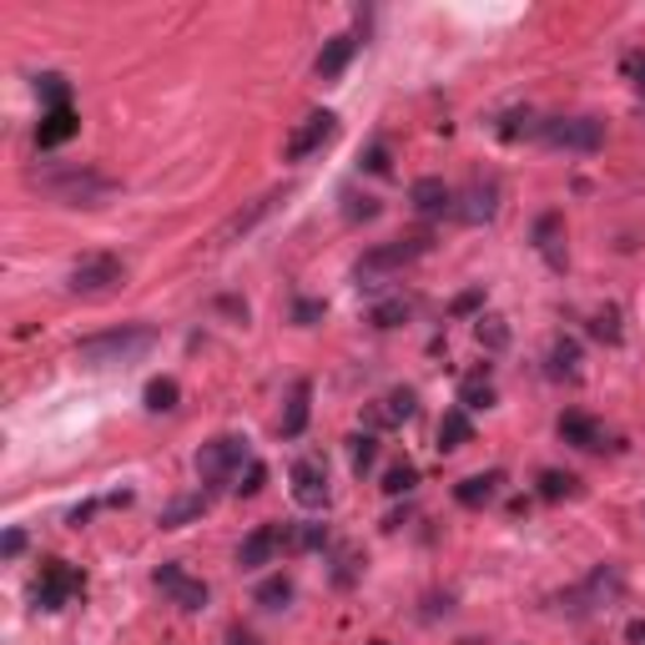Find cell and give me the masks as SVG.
I'll list each match as a JSON object with an SVG mask.
<instances>
[{
  "instance_id": "obj_12",
  "label": "cell",
  "mask_w": 645,
  "mask_h": 645,
  "mask_svg": "<svg viewBox=\"0 0 645 645\" xmlns=\"http://www.w3.org/2000/svg\"><path fill=\"white\" fill-rule=\"evenodd\" d=\"M414 414H419V394L398 383V389H389L383 398H373V404L363 408V423H369V434L373 429H404Z\"/></svg>"
},
{
  "instance_id": "obj_8",
  "label": "cell",
  "mask_w": 645,
  "mask_h": 645,
  "mask_svg": "<svg viewBox=\"0 0 645 645\" xmlns=\"http://www.w3.org/2000/svg\"><path fill=\"white\" fill-rule=\"evenodd\" d=\"M81 590H86V575H81L76 565L46 560V565H40V580L31 585V600H36V610H67Z\"/></svg>"
},
{
  "instance_id": "obj_4",
  "label": "cell",
  "mask_w": 645,
  "mask_h": 645,
  "mask_svg": "<svg viewBox=\"0 0 645 645\" xmlns=\"http://www.w3.org/2000/svg\"><path fill=\"white\" fill-rule=\"evenodd\" d=\"M242 464H252L248 439L242 434H217V439H207V444L198 449V479L207 489L232 485V479L242 475Z\"/></svg>"
},
{
  "instance_id": "obj_29",
  "label": "cell",
  "mask_w": 645,
  "mask_h": 645,
  "mask_svg": "<svg viewBox=\"0 0 645 645\" xmlns=\"http://www.w3.org/2000/svg\"><path fill=\"white\" fill-rule=\"evenodd\" d=\"M414 485H419V464H414V459L389 464V475H383V494H389V500H398V494H414Z\"/></svg>"
},
{
  "instance_id": "obj_31",
  "label": "cell",
  "mask_w": 645,
  "mask_h": 645,
  "mask_svg": "<svg viewBox=\"0 0 645 645\" xmlns=\"http://www.w3.org/2000/svg\"><path fill=\"white\" fill-rule=\"evenodd\" d=\"M348 464H354V475L363 479L379 464V434H354L348 439Z\"/></svg>"
},
{
  "instance_id": "obj_47",
  "label": "cell",
  "mask_w": 645,
  "mask_h": 645,
  "mask_svg": "<svg viewBox=\"0 0 645 645\" xmlns=\"http://www.w3.org/2000/svg\"><path fill=\"white\" fill-rule=\"evenodd\" d=\"M625 641H631V645H645V620H631V625H625Z\"/></svg>"
},
{
  "instance_id": "obj_22",
  "label": "cell",
  "mask_w": 645,
  "mask_h": 645,
  "mask_svg": "<svg viewBox=\"0 0 645 645\" xmlns=\"http://www.w3.org/2000/svg\"><path fill=\"white\" fill-rule=\"evenodd\" d=\"M494 398H500V394H494V369H489V363H485V369H475L469 379L459 383V408H464V414L494 408Z\"/></svg>"
},
{
  "instance_id": "obj_33",
  "label": "cell",
  "mask_w": 645,
  "mask_h": 645,
  "mask_svg": "<svg viewBox=\"0 0 645 645\" xmlns=\"http://www.w3.org/2000/svg\"><path fill=\"white\" fill-rule=\"evenodd\" d=\"M36 92H40V101H46V111H51V106H71V81L61 76V71L36 76Z\"/></svg>"
},
{
  "instance_id": "obj_44",
  "label": "cell",
  "mask_w": 645,
  "mask_h": 645,
  "mask_svg": "<svg viewBox=\"0 0 645 645\" xmlns=\"http://www.w3.org/2000/svg\"><path fill=\"white\" fill-rule=\"evenodd\" d=\"M479 303H485V288H469V292H459V298H454V313H475Z\"/></svg>"
},
{
  "instance_id": "obj_24",
  "label": "cell",
  "mask_w": 645,
  "mask_h": 645,
  "mask_svg": "<svg viewBox=\"0 0 645 645\" xmlns=\"http://www.w3.org/2000/svg\"><path fill=\"white\" fill-rule=\"evenodd\" d=\"M535 494H540L545 504L580 500V479L570 475V469H540V479H535Z\"/></svg>"
},
{
  "instance_id": "obj_38",
  "label": "cell",
  "mask_w": 645,
  "mask_h": 645,
  "mask_svg": "<svg viewBox=\"0 0 645 645\" xmlns=\"http://www.w3.org/2000/svg\"><path fill=\"white\" fill-rule=\"evenodd\" d=\"M348 207H343V217H348V223H373V217H379V198H354V192H348Z\"/></svg>"
},
{
  "instance_id": "obj_28",
  "label": "cell",
  "mask_w": 645,
  "mask_h": 645,
  "mask_svg": "<svg viewBox=\"0 0 645 645\" xmlns=\"http://www.w3.org/2000/svg\"><path fill=\"white\" fill-rule=\"evenodd\" d=\"M575 373H580V343L554 338L550 343V379H575Z\"/></svg>"
},
{
  "instance_id": "obj_18",
  "label": "cell",
  "mask_w": 645,
  "mask_h": 645,
  "mask_svg": "<svg viewBox=\"0 0 645 645\" xmlns=\"http://www.w3.org/2000/svg\"><path fill=\"white\" fill-rule=\"evenodd\" d=\"M277 550H283V529H277V525H258L248 540L238 545V570H263V565H273Z\"/></svg>"
},
{
  "instance_id": "obj_36",
  "label": "cell",
  "mask_w": 645,
  "mask_h": 645,
  "mask_svg": "<svg viewBox=\"0 0 645 645\" xmlns=\"http://www.w3.org/2000/svg\"><path fill=\"white\" fill-rule=\"evenodd\" d=\"M358 570H363L358 550H338V554H333V585H338V590H348V585H354Z\"/></svg>"
},
{
  "instance_id": "obj_32",
  "label": "cell",
  "mask_w": 645,
  "mask_h": 645,
  "mask_svg": "<svg viewBox=\"0 0 645 645\" xmlns=\"http://www.w3.org/2000/svg\"><path fill=\"white\" fill-rule=\"evenodd\" d=\"M475 338L485 343L489 354H500V348H510V329H504V318H500V313H479Z\"/></svg>"
},
{
  "instance_id": "obj_13",
  "label": "cell",
  "mask_w": 645,
  "mask_h": 645,
  "mask_svg": "<svg viewBox=\"0 0 645 645\" xmlns=\"http://www.w3.org/2000/svg\"><path fill=\"white\" fill-rule=\"evenodd\" d=\"M288 485H292V500L303 504V510H323V504H329V469H323L318 454H308V459L292 464Z\"/></svg>"
},
{
  "instance_id": "obj_48",
  "label": "cell",
  "mask_w": 645,
  "mask_h": 645,
  "mask_svg": "<svg viewBox=\"0 0 645 645\" xmlns=\"http://www.w3.org/2000/svg\"><path fill=\"white\" fill-rule=\"evenodd\" d=\"M373 645H389V641H373Z\"/></svg>"
},
{
  "instance_id": "obj_6",
  "label": "cell",
  "mask_w": 645,
  "mask_h": 645,
  "mask_svg": "<svg viewBox=\"0 0 645 645\" xmlns=\"http://www.w3.org/2000/svg\"><path fill=\"white\" fill-rule=\"evenodd\" d=\"M535 142L554 146V152H600L606 146V121L600 117H540Z\"/></svg>"
},
{
  "instance_id": "obj_45",
  "label": "cell",
  "mask_w": 645,
  "mask_h": 645,
  "mask_svg": "<svg viewBox=\"0 0 645 645\" xmlns=\"http://www.w3.org/2000/svg\"><path fill=\"white\" fill-rule=\"evenodd\" d=\"M227 645H263V641L252 631H242V625H232V631H227Z\"/></svg>"
},
{
  "instance_id": "obj_11",
  "label": "cell",
  "mask_w": 645,
  "mask_h": 645,
  "mask_svg": "<svg viewBox=\"0 0 645 645\" xmlns=\"http://www.w3.org/2000/svg\"><path fill=\"white\" fill-rule=\"evenodd\" d=\"M152 585H157L162 595H167L177 610H187V616H198V610H207V585H202L198 575H187L182 565H157V575H152Z\"/></svg>"
},
{
  "instance_id": "obj_10",
  "label": "cell",
  "mask_w": 645,
  "mask_h": 645,
  "mask_svg": "<svg viewBox=\"0 0 645 645\" xmlns=\"http://www.w3.org/2000/svg\"><path fill=\"white\" fill-rule=\"evenodd\" d=\"M454 217L469 227L494 223V217H500V182H494V177H469V187L454 192Z\"/></svg>"
},
{
  "instance_id": "obj_9",
  "label": "cell",
  "mask_w": 645,
  "mask_h": 645,
  "mask_svg": "<svg viewBox=\"0 0 645 645\" xmlns=\"http://www.w3.org/2000/svg\"><path fill=\"white\" fill-rule=\"evenodd\" d=\"M333 136H338V117H333V111H308V117L288 132V142H283V162L318 157V152H323Z\"/></svg>"
},
{
  "instance_id": "obj_21",
  "label": "cell",
  "mask_w": 645,
  "mask_h": 645,
  "mask_svg": "<svg viewBox=\"0 0 645 645\" xmlns=\"http://www.w3.org/2000/svg\"><path fill=\"white\" fill-rule=\"evenodd\" d=\"M500 485H504L500 469H485V475L459 479V485H454V500H459L464 510H485V504L494 500V494H500Z\"/></svg>"
},
{
  "instance_id": "obj_40",
  "label": "cell",
  "mask_w": 645,
  "mask_h": 645,
  "mask_svg": "<svg viewBox=\"0 0 645 645\" xmlns=\"http://www.w3.org/2000/svg\"><path fill=\"white\" fill-rule=\"evenodd\" d=\"M590 333H595L600 343H620V313H616V308L595 313V318H590Z\"/></svg>"
},
{
  "instance_id": "obj_23",
  "label": "cell",
  "mask_w": 645,
  "mask_h": 645,
  "mask_svg": "<svg viewBox=\"0 0 645 645\" xmlns=\"http://www.w3.org/2000/svg\"><path fill=\"white\" fill-rule=\"evenodd\" d=\"M207 489H198V494H177V500L162 510V529H187L192 519H202L207 514Z\"/></svg>"
},
{
  "instance_id": "obj_15",
  "label": "cell",
  "mask_w": 645,
  "mask_h": 645,
  "mask_svg": "<svg viewBox=\"0 0 645 645\" xmlns=\"http://www.w3.org/2000/svg\"><path fill=\"white\" fill-rule=\"evenodd\" d=\"M535 252H540V258L554 267V273H565V267H570V252H565V217H560V212H540V217H535Z\"/></svg>"
},
{
  "instance_id": "obj_34",
  "label": "cell",
  "mask_w": 645,
  "mask_h": 645,
  "mask_svg": "<svg viewBox=\"0 0 645 645\" xmlns=\"http://www.w3.org/2000/svg\"><path fill=\"white\" fill-rule=\"evenodd\" d=\"M408 313H414V303H408V298H389V303H379V308L369 313V323H373L379 333H389V329H398Z\"/></svg>"
},
{
  "instance_id": "obj_5",
  "label": "cell",
  "mask_w": 645,
  "mask_h": 645,
  "mask_svg": "<svg viewBox=\"0 0 645 645\" xmlns=\"http://www.w3.org/2000/svg\"><path fill=\"white\" fill-rule=\"evenodd\" d=\"M620 595H625V575H620V565H595L590 575L580 580L575 590L560 600V610H570V616H600V610L620 606Z\"/></svg>"
},
{
  "instance_id": "obj_20",
  "label": "cell",
  "mask_w": 645,
  "mask_h": 645,
  "mask_svg": "<svg viewBox=\"0 0 645 645\" xmlns=\"http://www.w3.org/2000/svg\"><path fill=\"white\" fill-rule=\"evenodd\" d=\"M308 408H313V383L298 379L288 394V408H283V419H277V434L283 439H298L308 429Z\"/></svg>"
},
{
  "instance_id": "obj_41",
  "label": "cell",
  "mask_w": 645,
  "mask_h": 645,
  "mask_svg": "<svg viewBox=\"0 0 645 645\" xmlns=\"http://www.w3.org/2000/svg\"><path fill=\"white\" fill-rule=\"evenodd\" d=\"M620 71H625V81H631L635 92L645 96V51H631L625 61H620Z\"/></svg>"
},
{
  "instance_id": "obj_3",
  "label": "cell",
  "mask_w": 645,
  "mask_h": 645,
  "mask_svg": "<svg viewBox=\"0 0 645 645\" xmlns=\"http://www.w3.org/2000/svg\"><path fill=\"white\" fill-rule=\"evenodd\" d=\"M36 187L61 207H96V202L111 192V177L96 167H51L36 171Z\"/></svg>"
},
{
  "instance_id": "obj_25",
  "label": "cell",
  "mask_w": 645,
  "mask_h": 645,
  "mask_svg": "<svg viewBox=\"0 0 645 645\" xmlns=\"http://www.w3.org/2000/svg\"><path fill=\"white\" fill-rule=\"evenodd\" d=\"M469 439H475V423H469V414H464V408H449L444 419H439V449H444V454H454V449H464Z\"/></svg>"
},
{
  "instance_id": "obj_43",
  "label": "cell",
  "mask_w": 645,
  "mask_h": 645,
  "mask_svg": "<svg viewBox=\"0 0 645 645\" xmlns=\"http://www.w3.org/2000/svg\"><path fill=\"white\" fill-rule=\"evenodd\" d=\"M0 550H5V560H15V554L26 550V529H5V540H0Z\"/></svg>"
},
{
  "instance_id": "obj_39",
  "label": "cell",
  "mask_w": 645,
  "mask_h": 645,
  "mask_svg": "<svg viewBox=\"0 0 645 645\" xmlns=\"http://www.w3.org/2000/svg\"><path fill=\"white\" fill-rule=\"evenodd\" d=\"M323 313H329V303H323V298H298V303H292V323H298V329H313Z\"/></svg>"
},
{
  "instance_id": "obj_27",
  "label": "cell",
  "mask_w": 645,
  "mask_h": 645,
  "mask_svg": "<svg viewBox=\"0 0 645 645\" xmlns=\"http://www.w3.org/2000/svg\"><path fill=\"white\" fill-rule=\"evenodd\" d=\"M292 595H298V585H292V575H267L263 585H258V606L263 610H283V606H292Z\"/></svg>"
},
{
  "instance_id": "obj_35",
  "label": "cell",
  "mask_w": 645,
  "mask_h": 645,
  "mask_svg": "<svg viewBox=\"0 0 645 645\" xmlns=\"http://www.w3.org/2000/svg\"><path fill=\"white\" fill-rule=\"evenodd\" d=\"M535 132H540V117H535V111H504L500 117L504 142H519V136H535Z\"/></svg>"
},
{
  "instance_id": "obj_30",
  "label": "cell",
  "mask_w": 645,
  "mask_h": 645,
  "mask_svg": "<svg viewBox=\"0 0 645 645\" xmlns=\"http://www.w3.org/2000/svg\"><path fill=\"white\" fill-rule=\"evenodd\" d=\"M323 545H329V529H323V525H292V529H283V550L308 554V550H323Z\"/></svg>"
},
{
  "instance_id": "obj_14",
  "label": "cell",
  "mask_w": 645,
  "mask_h": 645,
  "mask_svg": "<svg viewBox=\"0 0 645 645\" xmlns=\"http://www.w3.org/2000/svg\"><path fill=\"white\" fill-rule=\"evenodd\" d=\"M408 207L419 212L423 223H434V217H454V187L444 177H419V182L408 187Z\"/></svg>"
},
{
  "instance_id": "obj_2",
  "label": "cell",
  "mask_w": 645,
  "mask_h": 645,
  "mask_svg": "<svg viewBox=\"0 0 645 645\" xmlns=\"http://www.w3.org/2000/svg\"><path fill=\"white\" fill-rule=\"evenodd\" d=\"M434 248V232L429 227H419V232H404V238H389V242H379V248H369L363 258L354 263V283L358 288H379L383 277H394L398 267H408V263H419L423 252Z\"/></svg>"
},
{
  "instance_id": "obj_42",
  "label": "cell",
  "mask_w": 645,
  "mask_h": 645,
  "mask_svg": "<svg viewBox=\"0 0 645 645\" xmlns=\"http://www.w3.org/2000/svg\"><path fill=\"white\" fill-rule=\"evenodd\" d=\"M363 171H373V177H389V146L383 142H373L369 152H363V162H358Z\"/></svg>"
},
{
  "instance_id": "obj_7",
  "label": "cell",
  "mask_w": 645,
  "mask_h": 645,
  "mask_svg": "<svg viewBox=\"0 0 645 645\" xmlns=\"http://www.w3.org/2000/svg\"><path fill=\"white\" fill-rule=\"evenodd\" d=\"M67 288L76 298H111L117 288H127V263H121L117 252H86L67 273Z\"/></svg>"
},
{
  "instance_id": "obj_16",
  "label": "cell",
  "mask_w": 645,
  "mask_h": 645,
  "mask_svg": "<svg viewBox=\"0 0 645 645\" xmlns=\"http://www.w3.org/2000/svg\"><path fill=\"white\" fill-rule=\"evenodd\" d=\"M76 132H81L76 106H51V111H40V121H36V146L40 152H56V146H67Z\"/></svg>"
},
{
  "instance_id": "obj_46",
  "label": "cell",
  "mask_w": 645,
  "mask_h": 645,
  "mask_svg": "<svg viewBox=\"0 0 645 645\" xmlns=\"http://www.w3.org/2000/svg\"><path fill=\"white\" fill-rule=\"evenodd\" d=\"M92 514H96V504H92V500H86V504H76V510H71V525L81 529V525H86V519H92Z\"/></svg>"
},
{
  "instance_id": "obj_26",
  "label": "cell",
  "mask_w": 645,
  "mask_h": 645,
  "mask_svg": "<svg viewBox=\"0 0 645 645\" xmlns=\"http://www.w3.org/2000/svg\"><path fill=\"white\" fill-rule=\"evenodd\" d=\"M142 404H146V414H171V408L182 404V383L162 373V379H152L142 389Z\"/></svg>"
},
{
  "instance_id": "obj_19",
  "label": "cell",
  "mask_w": 645,
  "mask_h": 645,
  "mask_svg": "<svg viewBox=\"0 0 645 645\" xmlns=\"http://www.w3.org/2000/svg\"><path fill=\"white\" fill-rule=\"evenodd\" d=\"M554 434L565 439L570 449H585V454H595V449H606V423L590 419V414H560V423H554Z\"/></svg>"
},
{
  "instance_id": "obj_1",
  "label": "cell",
  "mask_w": 645,
  "mask_h": 645,
  "mask_svg": "<svg viewBox=\"0 0 645 645\" xmlns=\"http://www.w3.org/2000/svg\"><path fill=\"white\" fill-rule=\"evenodd\" d=\"M157 348V329L152 323H121V329H106L96 338L76 343V363L81 369H127L136 358H146Z\"/></svg>"
},
{
  "instance_id": "obj_37",
  "label": "cell",
  "mask_w": 645,
  "mask_h": 645,
  "mask_svg": "<svg viewBox=\"0 0 645 645\" xmlns=\"http://www.w3.org/2000/svg\"><path fill=\"white\" fill-rule=\"evenodd\" d=\"M263 485H267V464H263V459H252V464H248V475H238L232 494H238V500H252V494H258Z\"/></svg>"
},
{
  "instance_id": "obj_17",
  "label": "cell",
  "mask_w": 645,
  "mask_h": 645,
  "mask_svg": "<svg viewBox=\"0 0 645 645\" xmlns=\"http://www.w3.org/2000/svg\"><path fill=\"white\" fill-rule=\"evenodd\" d=\"M354 56H358V36L354 31H338V36L323 40V51H318V61H313V76L318 81H338Z\"/></svg>"
}]
</instances>
